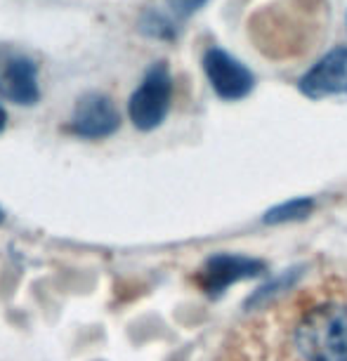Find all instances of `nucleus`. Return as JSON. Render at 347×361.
Here are the masks:
<instances>
[{"mask_svg":"<svg viewBox=\"0 0 347 361\" xmlns=\"http://www.w3.org/2000/svg\"><path fill=\"white\" fill-rule=\"evenodd\" d=\"M296 347L305 361H347V305H319L296 329Z\"/></svg>","mask_w":347,"mask_h":361,"instance_id":"1","label":"nucleus"},{"mask_svg":"<svg viewBox=\"0 0 347 361\" xmlns=\"http://www.w3.org/2000/svg\"><path fill=\"white\" fill-rule=\"evenodd\" d=\"M173 99V76L166 62H154L145 73L138 90L128 102V116L138 130H156L170 111Z\"/></svg>","mask_w":347,"mask_h":361,"instance_id":"2","label":"nucleus"},{"mask_svg":"<svg viewBox=\"0 0 347 361\" xmlns=\"http://www.w3.org/2000/svg\"><path fill=\"white\" fill-rule=\"evenodd\" d=\"M203 71H206L208 83L220 99H243L255 87L253 71L222 47H208L203 54Z\"/></svg>","mask_w":347,"mask_h":361,"instance_id":"3","label":"nucleus"},{"mask_svg":"<svg viewBox=\"0 0 347 361\" xmlns=\"http://www.w3.org/2000/svg\"><path fill=\"white\" fill-rule=\"evenodd\" d=\"M0 97L19 106H31L40 99L38 66L24 52L0 47Z\"/></svg>","mask_w":347,"mask_h":361,"instance_id":"4","label":"nucleus"},{"mask_svg":"<svg viewBox=\"0 0 347 361\" xmlns=\"http://www.w3.org/2000/svg\"><path fill=\"white\" fill-rule=\"evenodd\" d=\"M298 90L310 99L347 94V45H338L324 54L298 80Z\"/></svg>","mask_w":347,"mask_h":361,"instance_id":"5","label":"nucleus"},{"mask_svg":"<svg viewBox=\"0 0 347 361\" xmlns=\"http://www.w3.org/2000/svg\"><path fill=\"white\" fill-rule=\"evenodd\" d=\"M118 126L121 114L114 102L102 92H87L73 109L69 130L85 140H104L118 130Z\"/></svg>","mask_w":347,"mask_h":361,"instance_id":"6","label":"nucleus"},{"mask_svg":"<svg viewBox=\"0 0 347 361\" xmlns=\"http://www.w3.org/2000/svg\"><path fill=\"white\" fill-rule=\"evenodd\" d=\"M264 271V262L246 255H213L199 269V283L208 293H222L227 286L243 281V279L257 276Z\"/></svg>","mask_w":347,"mask_h":361,"instance_id":"7","label":"nucleus"},{"mask_svg":"<svg viewBox=\"0 0 347 361\" xmlns=\"http://www.w3.org/2000/svg\"><path fill=\"white\" fill-rule=\"evenodd\" d=\"M315 208V201L312 199H293L288 203H281V206L272 208L267 215H264V222L267 224H281V222H293V220H303L305 215L312 213Z\"/></svg>","mask_w":347,"mask_h":361,"instance_id":"8","label":"nucleus"},{"mask_svg":"<svg viewBox=\"0 0 347 361\" xmlns=\"http://www.w3.org/2000/svg\"><path fill=\"white\" fill-rule=\"evenodd\" d=\"M208 0H166V15L173 19V22H182V19L192 17L194 12H199Z\"/></svg>","mask_w":347,"mask_h":361,"instance_id":"9","label":"nucleus"},{"mask_svg":"<svg viewBox=\"0 0 347 361\" xmlns=\"http://www.w3.org/2000/svg\"><path fill=\"white\" fill-rule=\"evenodd\" d=\"M5 126H8V114H5V109L0 106V133L5 130Z\"/></svg>","mask_w":347,"mask_h":361,"instance_id":"10","label":"nucleus"},{"mask_svg":"<svg viewBox=\"0 0 347 361\" xmlns=\"http://www.w3.org/2000/svg\"><path fill=\"white\" fill-rule=\"evenodd\" d=\"M0 222H3V210H0Z\"/></svg>","mask_w":347,"mask_h":361,"instance_id":"11","label":"nucleus"}]
</instances>
